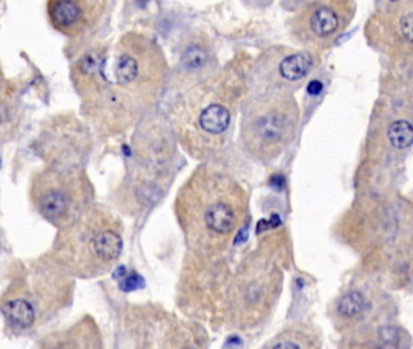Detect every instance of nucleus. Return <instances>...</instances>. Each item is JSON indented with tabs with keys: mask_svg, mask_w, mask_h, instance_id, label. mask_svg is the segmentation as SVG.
Listing matches in <instances>:
<instances>
[{
	"mask_svg": "<svg viewBox=\"0 0 413 349\" xmlns=\"http://www.w3.org/2000/svg\"><path fill=\"white\" fill-rule=\"evenodd\" d=\"M354 12V0H309L296 17L293 32L303 45L325 47L347 28Z\"/></svg>",
	"mask_w": 413,
	"mask_h": 349,
	"instance_id": "nucleus-1",
	"label": "nucleus"
},
{
	"mask_svg": "<svg viewBox=\"0 0 413 349\" xmlns=\"http://www.w3.org/2000/svg\"><path fill=\"white\" fill-rule=\"evenodd\" d=\"M108 0H47L51 25L61 34L79 36L91 31L101 20Z\"/></svg>",
	"mask_w": 413,
	"mask_h": 349,
	"instance_id": "nucleus-2",
	"label": "nucleus"
},
{
	"mask_svg": "<svg viewBox=\"0 0 413 349\" xmlns=\"http://www.w3.org/2000/svg\"><path fill=\"white\" fill-rule=\"evenodd\" d=\"M255 136L264 143H277L286 136L288 130V114L282 109H269L258 116L252 124Z\"/></svg>",
	"mask_w": 413,
	"mask_h": 349,
	"instance_id": "nucleus-3",
	"label": "nucleus"
},
{
	"mask_svg": "<svg viewBox=\"0 0 413 349\" xmlns=\"http://www.w3.org/2000/svg\"><path fill=\"white\" fill-rule=\"evenodd\" d=\"M90 253L102 262H113L120 256L123 240L114 231L95 233L89 242Z\"/></svg>",
	"mask_w": 413,
	"mask_h": 349,
	"instance_id": "nucleus-4",
	"label": "nucleus"
},
{
	"mask_svg": "<svg viewBox=\"0 0 413 349\" xmlns=\"http://www.w3.org/2000/svg\"><path fill=\"white\" fill-rule=\"evenodd\" d=\"M229 124L231 113L226 107L218 103L205 107L199 116V125L202 130L211 135H220L226 131Z\"/></svg>",
	"mask_w": 413,
	"mask_h": 349,
	"instance_id": "nucleus-5",
	"label": "nucleus"
},
{
	"mask_svg": "<svg viewBox=\"0 0 413 349\" xmlns=\"http://www.w3.org/2000/svg\"><path fill=\"white\" fill-rule=\"evenodd\" d=\"M1 312L19 329H30L36 320V312L27 299H15L3 304Z\"/></svg>",
	"mask_w": 413,
	"mask_h": 349,
	"instance_id": "nucleus-6",
	"label": "nucleus"
},
{
	"mask_svg": "<svg viewBox=\"0 0 413 349\" xmlns=\"http://www.w3.org/2000/svg\"><path fill=\"white\" fill-rule=\"evenodd\" d=\"M312 67V56L308 52H296L282 59L279 65V73L286 81H297L307 76Z\"/></svg>",
	"mask_w": 413,
	"mask_h": 349,
	"instance_id": "nucleus-7",
	"label": "nucleus"
},
{
	"mask_svg": "<svg viewBox=\"0 0 413 349\" xmlns=\"http://www.w3.org/2000/svg\"><path fill=\"white\" fill-rule=\"evenodd\" d=\"M205 222L212 232L226 234L234 228L235 215L233 209L224 202L212 204L205 213Z\"/></svg>",
	"mask_w": 413,
	"mask_h": 349,
	"instance_id": "nucleus-8",
	"label": "nucleus"
},
{
	"mask_svg": "<svg viewBox=\"0 0 413 349\" xmlns=\"http://www.w3.org/2000/svg\"><path fill=\"white\" fill-rule=\"evenodd\" d=\"M39 207H41V213H44L45 216L51 220H57V218L66 216L68 213L70 200L62 191L51 188V189L41 193Z\"/></svg>",
	"mask_w": 413,
	"mask_h": 349,
	"instance_id": "nucleus-9",
	"label": "nucleus"
},
{
	"mask_svg": "<svg viewBox=\"0 0 413 349\" xmlns=\"http://www.w3.org/2000/svg\"><path fill=\"white\" fill-rule=\"evenodd\" d=\"M207 61H209L207 47L199 41L191 43L182 54V66L188 71H198L205 66Z\"/></svg>",
	"mask_w": 413,
	"mask_h": 349,
	"instance_id": "nucleus-10",
	"label": "nucleus"
},
{
	"mask_svg": "<svg viewBox=\"0 0 413 349\" xmlns=\"http://www.w3.org/2000/svg\"><path fill=\"white\" fill-rule=\"evenodd\" d=\"M387 135L393 147L398 149L411 147L413 142L412 124L405 119L396 120L389 127Z\"/></svg>",
	"mask_w": 413,
	"mask_h": 349,
	"instance_id": "nucleus-11",
	"label": "nucleus"
},
{
	"mask_svg": "<svg viewBox=\"0 0 413 349\" xmlns=\"http://www.w3.org/2000/svg\"><path fill=\"white\" fill-rule=\"evenodd\" d=\"M368 301L361 293L350 291L343 295L337 304L338 313L346 318H354L359 314L363 313L366 308Z\"/></svg>",
	"mask_w": 413,
	"mask_h": 349,
	"instance_id": "nucleus-12",
	"label": "nucleus"
},
{
	"mask_svg": "<svg viewBox=\"0 0 413 349\" xmlns=\"http://www.w3.org/2000/svg\"><path fill=\"white\" fill-rule=\"evenodd\" d=\"M143 286V278H141L138 274H130L127 275L120 283V288L125 293H130L134 290L142 288Z\"/></svg>",
	"mask_w": 413,
	"mask_h": 349,
	"instance_id": "nucleus-13",
	"label": "nucleus"
},
{
	"mask_svg": "<svg viewBox=\"0 0 413 349\" xmlns=\"http://www.w3.org/2000/svg\"><path fill=\"white\" fill-rule=\"evenodd\" d=\"M12 119V107L9 102L0 98V127H4Z\"/></svg>",
	"mask_w": 413,
	"mask_h": 349,
	"instance_id": "nucleus-14",
	"label": "nucleus"
},
{
	"mask_svg": "<svg viewBox=\"0 0 413 349\" xmlns=\"http://www.w3.org/2000/svg\"><path fill=\"white\" fill-rule=\"evenodd\" d=\"M381 339L388 344H394L399 339L398 331L394 328H384L379 331Z\"/></svg>",
	"mask_w": 413,
	"mask_h": 349,
	"instance_id": "nucleus-15",
	"label": "nucleus"
},
{
	"mask_svg": "<svg viewBox=\"0 0 413 349\" xmlns=\"http://www.w3.org/2000/svg\"><path fill=\"white\" fill-rule=\"evenodd\" d=\"M302 344L293 342V339H282L275 344H273V348H301Z\"/></svg>",
	"mask_w": 413,
	"mask_h": 349,
	"instance_id": "nucleus-16",
	"label": "nucleus"
},
{
	"mask_svg": "<svg viewBox=\"0 0 413 349\" xmlns=\"http://www.w3.org/2000/svg\"><path fill=\"white\" fill-rule=\"evenodd\" d=\"M308 92L310 94V95H317L319 92L323 90V84L320 83V81H313L309 83V85L307 87Z\"/></svg>",
	"mask_w": 413,
	"mask_h": 349,
	"instance_id": "nucleus-17",
	"label": "nucleus"
},
{
	"mask_svg": "<svg viewBox=\"0 0 413 349\" xmlns=\"http://www.w3.org/2000/svg\"><path fill=\"white\" fill-rule=\"evenodd\" d=\"M285 178L282 175H275L274 178H271V186L275 189H282L285 187Z\"/></svg>",
	"mask_w": 413,
	"mask_h": 349,
	"instance_id": "nucleus-18",
	"label": "nucleus"
},
{
	"mask_svg": "<svg viewBox=\"0 0 413 349\" xmlns=\"http://www.w3.org/2000/svg\"><path fill=\"white\" fill-rule=\"evenodd\" d=\"M247 239V231L246 228H242V231L239 232V234L237 235V238H235V243L240 244L244 243L245 240Z\"/></svg>",
	"mask_w": 413,
	"mask_h": 349,
	"instance_id": "nucleus-19",
	"label": "nucleus"
}]
</instances>
